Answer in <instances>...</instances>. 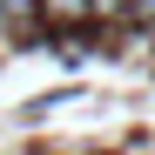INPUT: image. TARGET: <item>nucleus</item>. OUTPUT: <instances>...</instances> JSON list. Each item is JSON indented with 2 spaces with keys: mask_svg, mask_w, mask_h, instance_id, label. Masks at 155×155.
<instances>
[{
  "mask_svg": "<svg viewBox=\"0 0 155 155\" xmlns=\"http://www.w3.org/2000/svg\"><path fill=\"white\" fill-rule=\"evenodd\" d=\"M41 20L47 27H81V20H94V0H41Z\"/></svg>",
  "mask_w": 155,
  "mask_h": 155,
  "instance_id": "f257e3e1",
  "label": "nucleus"
},
{
  "mask_svg": "<svg viewBox=\"0 0 155 155\" xmlns=\"http://www.w3.org/2000/svg\"><path fill=\"white\" fill-rule=\"evenodd\" d=\"M128 7H135V0H94V14H101V20H115V14H128Z\"/></svg>",
  "mask_w": 155,
  "mask_h": 155,
  "instance_id": "f03ea898",
  "label": "nucleus"
},
{
  "mask_svg": "<svg viewBox=\"0 0 155 155\" xmlns=\"http://www.w3.org/2000/svg\"><path fill=\"white\" fill-rule=\"evenodd\" d=\"M135 20H155V0H135V7H128Z\"/></svg>",
  "mask_w": 155,
  "mask_h": 155,
  "instance_id": "7ed1b4c3",
  "label": "nucleus"
}]
</instances>
